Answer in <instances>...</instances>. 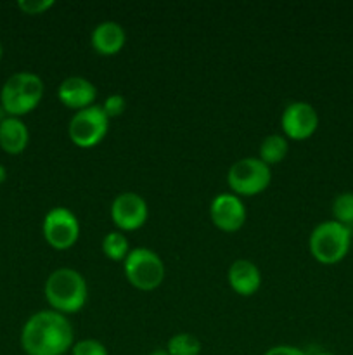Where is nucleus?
<instances>
[{"mask_svg":"<svg viewBox=\"0 0 353 355\" xmlns=\"http://www.w3.org/2000/svg\"><path fill=\"white\" fill-rule=\"evenodd\" d=\"M263 355H308V354L305 352V350L298 349V347H293V345H277L266 350Z\"/></svg>","mask_w":353,"mask_h":355,"instance_id":"23","label":"nucleus"},{"mask_svg":"<svg viewBox=\"0 0 353 355\" xmlns=\"http://www.w3.org/2000/svg\"><path fill=\"white\" fill-rule=\"evenodd\" d=\"M287 151H289V144H287V139L284 135H266L260 144V159L269 166L275 165L286 158Z\"/></svg>","mask_w":353,"mask_h":355,"instance_id":"16","label":"nucleus"},{"mask_svg":"<svg viewBox=\"0 0 353 355\" xmlns=\"http://www.w3.org/2000/svg\"><path fill=\"white\" fill-rule=\"evenodd\" d=\"M314 355H334V354H331V352H317V354H314Z\"/></svg>","mask_w":353,"mask_h":355,"instance_id":"26","label":"nucleus"},{"mask_svg":"<svg viewBox=\"0 0 353 355\" xmlns=\"http://www.w3.org/2000/svg\"><path fill=\"white\" fill-rule=\"evenodd\" d=\"M2 52H3V49H2V44H0V58H2Z\"/></svg>","mask_w":353,"mask_h":355,"instance_id":"27","label":"nucleus"},{"mask_svg":"<svg viewBox=\"0 0 353 355\" xmlns=\"http://www.w3.org/2000/svg\"><path fill=\"white\" fill-rule=\"evenodd\" d=\"M350 245H352V231L336 220L320 222L311 231L308 239L310 253L317 262L324 266L341 262L350 252Z\"/></svg>","mask_w":353,"mask_h":355,"instance_id":"4","label":"nucleus"},{"mask_svg":"<svg viewBox=\"0 0 353 355\" xmlns=\"http://www.w3.org/2000/svg\"><path fill=\"white\" fill-rule=\"evenodd\" d=\"M128 283L141 291H152L165 279V263L152 250L138 246L130 250L123 262Z\"/></svg>","mask_w":353,"mask_h":355,"instance_id":"5","label":"nucleus"},{"mask_svg":"<svg viewBox=\"0 0 353 355\" xmlns=\"http://www.w3.org/2000/svg\"><path fill=\"white\" fill-rule=\"evenodd\" d=\"M228 284L241 297H251L262 286V272L251 260L239 259L228 267Z\"/></svg>","mask_w":353,"mask_h":355,"instance_id":"13","label":"nucleus"},{"mask_svg":"<svg viewBox=\"0 0 353 355\" xmlns=\"http://www.w3.org/2000/svg\"><path fill=\"white\" fill-rule=\"evenodd\" d=\"M272 170L260 158H242L228 168L227 184L237 196H256L269 187Z\"/></svg>","mask_w":353,"mask_h":355,"instance_id":"6","label":"nucleus"},{"mask_svg":"<svg viewBox=\"0 0 353 355\" xmlns=\"http://www.w3.org/2000/svg\"><path fill=\"white\" fill-rule=\"evenodd\" d=\"M246 207L237 194L221 193L213 198L210 205V217L218 229L235 232L244 225Z\"/></svg>","mask_w":353,"mask_h":355,"instance_id":"11","label":"nucleus"},{"mask_svg":"<svg viewBox=\"0 0 353 355\" xmlns=\"http://www.w3.org/2000/svg\"><path fill=\"white\" fill-rule=\"evenodd\" d=\"M201 342L190 333H176L166 343L168 355H199Z\"/></svg>","mask_w":353,"mask_h":355,"instance_id":"18","label":"nucleus"},{"mask_svg":"<svg viewBox=\"0 0 353 355\" xmlns=\"http://www.w3.org/2000/svg\"><path fill=\"white\" fill-rule=\"evenodd\" d=\"M73 345L71 322L55 311L37 312L21 329V347L26 355H64Z\"/></svg>","mask_w":353,"mask_h":355,"instance_id":"1","label":"nucleus"},{"mask_svg":"<svg viewBox=\"0 0 353 355\" xmlns=\"http://www.w3.org/2000/svg\"><path fill=\"white\" fill-rule=\"evenodd\" d=\"M6 179H7V172H6V168H3L2 163H0V184L6 182Z\"/></svg>","mask_w":353,"mask_h":355,"instance_id":"24","label":"nucleus"},{"mask_svg":"<svg viewBox=\"0 0 353 355\" xmlns=\"http://www.w3.org/2000/svg\"><path fill=\"white\" fill-rule=\"evenodd\" d=\"M71 355H109L107 349L99 340L87 338L82 342H76L71 349Z\"/></svg>","mask_w":353,"mask_h":355,"instance_id":"21","label":"nucleus"},{"mask_svg":"<svg viewBox=\"0 0 353 355\" xmlns=\"http://www.w3.org/2000/svg\"><path fill=\"white\" fill-rule=\"evenodd\" d=\"M57 97L64 106L80 111L93 106L97 89L90 80L83 78V76H69V78L62 80L59 85Z\"/></svg>","mask_w":353,"mask_h":355,"instance_id":"12","label":"nucleus"},{"mask_svg":"<svg viewBox=\"0 0 353 355\" xmlns=\"http://www.w3.org/2000/svg\"><path fill=\"white\" fill-rule=\"evenodd\" d=\"M149 355H168V352H166V350H154V352H151Z\"/></svg>","mask_w":353,"mask_h":355,"instance_id":"25","label":"nucleus"},{"mask_svg":"<svg viewBox=\"0 0 353 355\" xmlns=\"http://www.w3.org/2000/svg\"><path fill=\"white\" fill-rule=\"evenodd\" d=\"M100 107H102L104 114L111 120V118H118L125 113V110H127V101H125V97L121 94H111L100 104Z\"/></svg>","mask_w":353,"mask_h":355,"instance_id":"20","label":"nucleus"},{"mask_svg":"<svg viewBox=\"0 0 353 355\" xmlns=\"http://www.w3.org/2000/svg\"><path fill=\"white\" fill-rule=\"evenodd\" d=\"M149 215L147 203L144 198L137 193L118 194L111 203V218L114 225L121 231H137L145 224Z\"/></svg>","mask_w":353,"mask_h":355,"instance_id":"10","label":"nucleus"},{"mask_svg":"<svg viewBox=\"0 0 353 355\" xmlns=\"http://www.w3.org/2000/svg\"><path fill=\"white\" fill-rule=\"evenodd\" d=\"M102 252L107 259L114 260V262H125V259L130 253V245L128 239L121 231L107 232L102 239Z\"/></svg>","mask_w":353,"mask_h":355,"instance_id":"17","label":"nucleus"},{"mask_svg":"<svg viewBox=\"0 0 353 355\" xmlns=\"http://www.w3.org/2000/svg\"><path fill=\"white\" fill-rule=\"evenodd\" d=\"M44 291L52 311L64 315L82 311L89 298L85 277L69 267H61L51 272L45 281Z\"/></svg>","mask_w":353,"mask_h":355,"instance_id":"2","label":"nucleus"},{"mask_svg":"<svg viewBox=\"0 0 353 355\" xmlns=\"http://www.w3.org/2000/svg\"><path fill=\"white\" fill-rule=\"evenodd\" d=\"M332 215H334V220L339 224L353 225V193L352 191H346V193L338 194L332 201Z\"/></svg>","mask_w":353,"mask_h":355,"instance_id":"19","label":"nucleus"},{"mask_svg":"<svg viewBox=\"0 0 353 355\" xmlns=\"http://www.w3.org/2000/svg\"><path fill=\"white\" fill-rule=\"evenodd\" d=\"M44 80L31 71L10 75L0 90V104L9 116L21 118L40 104L44 97Z\"/></svg>","mask_w":353,"mask_h":355,"instance_id":"3","label":"nucleus"},{"mask_svg":"<svg viewBox=\"0 0 353 355\" xmlns=\"http://www.w3.org/2000/svg\"><path fill=\"white\" fill-rule=\"evenodd\" d=\"M52 6H54V0H19V2H17V7H19L24 14H30V16L44 14L45 10L51 9Z\"/></svg>","mask_w":353,"mask_h":355,"instance_id":"22","label":"nucleus"},{"mask_svg":"<svg viewBox=\"0 0 353 355\" xmlns=\"http://www.w3.org/2000/svg\"><path fill=\"white\" fill-rule=\"evenodd\" d=\"M90 42L100 55H113L123 49L125 42H127V33L116 21H102L93 28Z\"/></svg>","mask_w":353,"mask_h":355,"instance_id":"14","label":"nucleus"},{"mask_svg":"<svg viewBox=\"0 0 353 355\" xmlns=\"http://www.w3.org/2000/svg\"><path fill=\"white\" fill-rule=\"evenodd\" d=\"M30 142V132L24 121L16 116H7L0 121V148L7 155H21Z\"/></svg>","mask_w":353,"mask_h":355,"instance_id":"15","label":"nucleus"},{"mask_svg":"<svg viewBox=\"0 0 353 355\" xmlns=\"http://www.w3.org/2000/svg\"><path fill=\"white\" fill-rule=\"evenodd\" d=\"M109 130V118L99 104L80 110L73 114L68 125V134L78 148H93L106 137Z\"/></svg>","mask_w":353,"mask_h":355,"instance_id":"7","label":"nucleus"},{"mask_svg":"<svg viewBox=\"0 0 353 355\" xmlns=\"http://www.w3.org/2000/svg\"><path fill=\"white\" fill-rule=\"evenodd\" d=\"M284 137L293 141H305L311 137L318 127V114L311 104L296 101L287 104L280 116Z\"/></svg>","mask_w":353,"mask_h":355,"instance_id":"9","label":"nucleus"},{"mask_svg":"<svg viewBox=\"0 0 353 355\" xmlns=\"http://www.w3.org/2000/svg\"><path fill=\"white\" fill-rule=\"evenodd\" d=\"M44 238L54 250H68L78 241L80 222L69 208L55 207L47 211L42 224Z\"/></svg>","mask_w":353,"mask_h":355,"instance_id":"8","label":"nucleus"}]
</instances>
